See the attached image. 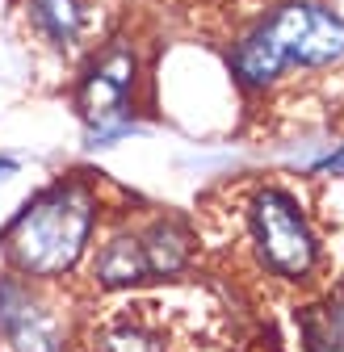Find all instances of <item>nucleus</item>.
Listing matches in <instances>:
<instances>
[{
	"label": "nucleus",
	"instance_id": "423d86ee",
	"mask_svg": "<svg viewBox=\"0 0 344 352\" xmlns=\"http://www.w3.org/2000/svg\"><path fill=\"white\" fill-rule=\"evenodd\" d=\"M84 273H89L93 289H101V294H131V289L151 285V264H147L139 227H131V223L109 227L93 243L89 260H84Z\"/></svg>",
	"mask_w": 344,
	"mask_h": 352
},
{
	"label": "nucleus",
	"instance_id": "f03ea898",
	"mask_svg": "<svg viewBox=\"0 0 344 352\" xmlns=\"http://www.w3.org/2000/svg\"><path fill=\"white\" fill-rule=\"evenodd\" d=\"M344 63V17L323 0H277L227 51V72L244 97H261L286 72Z\"/></svg>",
	"mask_w": 344,
	"mask_h": 352
},
{
	"label": "nucleus",
	"instance_id": "39448f33",
	"mask_svg": "<svg viewBox=\"0 0 344 352\" xmlns=\"http://www.w3.org/2000/svg\"><path fill=\"white\" fill-rule=\"evenodd\" d=\"M47 289L0 269V340L9 352H72L67 319Z\"/></svg>",
	"mask_w": 344,
	"mask_h": 352
},
{
	"label": "nucleus",
	"instance_id": "f8f14e48",
	"mask_svg": "<svg viewBox=\"0 0 344 352\" xmlns=\"http://www.w3.org/2000/svg\"><path fill=\"white\" fill-rule=\"evenodd\" d=\"M311 168H315V172H332V176H344V147H340V151H332V155H323V160H315Z\"/></svg>",
	"mask_w": 344,
	"mask_h": 352
},
{
	"label": "nucleus",
	"instance_id": "6e6552de",
	"mask_svg": "<svg viewBox=\"0 0 344 352\" xmlns=\"http://www.w3.org/2000/svg\"><path fill=\"white\" fill-rule=\"evenodd\" d=\"M21 17L55 55H72L93 30L89 0H21Z\"/></svg>",
	"mask_w": 344,
	"mask_h": 352
},
{
	"label": "nucleus",
	"instance_id": "7ed1b4c3",
	"mask_svg": "<svg viewBox=\"0 0 344 352\" xmlns=\"http://www.w3.org/2000/svg\"><path fill=\"white\" fill-rule=\"evenodd\" d=\"M244 235L252 260L277 285H311L323 273V239L286 185H256L244 206Z\"/></svg>",
	"mask_w": 344,
	"mask_h": 352
},
{
	"label": "nucleus",
	"instance_id": "9d476101",
	"mask_svg": "<svg viewBox=\"0 0 344 352\" xmlns=\"http://www.w3.org/2000/svg\"><path fill=\"white\" fill-rule=\"evenodd\" d=\"M93 352H168V344L143 319H114L97 331Z\"/></svg>",
	"mask_w": 344,
	"mask_h": 352
},
{
	"label": "nucleus",
	"instance_id": "f257e3e1",
	"mask_svg": "<svg viewBox=\"0 0 344 352\" xmlns=\"http://www.w3.org/2000/svg\"><path fill=\"white\" fill-rule=\"evenodd\" d=\"M101 227V193L89 172H59L0 223V269L59 285L84 269Z\"/></svg>",
	"mask_w": 344,
	"mask_h": 352
},
{
	"label": "nucleus",
	"instance_id": "20e7f679",
	"mask_svg": "<svg viewBox=\"0 0 344 352\" xmlns=\"http://www.w3.org/2000/svg\"><path fill=\"white\" fill-rule=\"evenodd\" d=\"M143 80V63L135 42L109 38L101 51L84 59L76 88H72V105L76 118L84 122V147H114L118 139L135 135V93Z\"/></svg>",
	"mask_w": 344,
	"mask_h": 352
},
{
	"label": "nucleus",
	"instance_id": "1a4fd4ad",
	"mask_svg": "<svg viewBox=\"0 0 344 352\" xmlns=\"http://www.w3.org/2000/svg\"><path fill=\"white\" fill-rule=\"evenodd\" d=\"M298 327L307 352H344V285L323 306H311Z\"/></svg>",
	"mask_w": 344,
	"mask_h": 352
},
{
	"label": "nucleus",
	"instance_id": "9b49d317",
	"mask_svg": "<svg viewBox=\"0 0 344 352\" xmlns=\"http://www.w3.org/2000/svg\"><path fill=\"white\" fill-rule=\"evenodd\" d=\"M21 176V160L17 155H0V197H5V189Z\"/></svg>",
	"mask_w": 344,
	"mask_h": 352
},
{
	"label": "nucleus",
	"instance_id": "0eeeda50",
	"mask_svg": "<svg viewBox=\"0 0 344 352\" xmlns=\"http://www.w3.org/2000/svg\"><path fill=\"white\" fill-rule=\"evenodd\" d=\"M143 248H147V264H151V285L160 281H181L193 260H197V235L185 218L177 214H151L139 223Z\"/></svg>",
	"mask_w": 344,
	"mask_h": 352
}]
</instances>
